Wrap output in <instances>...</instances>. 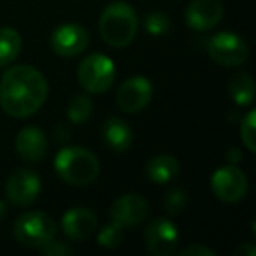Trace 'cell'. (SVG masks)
I'll use <instances>...</instances> for the list:
<instances>
[{"mask_svg": "<svg viewBox=\"0 0 256 256\" xmlns=\"http://www.w3.org/2000/svg\"><path fill=\"white\" fill-rule=\"evenodd\" d=\"M235 256H256V246L252 242H244L235 249Z\"/></svg>", "mask_w": 256, "mask_h": 256, "instance_id": "27", "label": "cell"}, {"mask_svg": "<svg viewBox=\"0 0 256 256\" xmlns=\"http://www.w3.org/2000/svg\"><path fill=\"white\" fill-rule=\"evenodd\" d=\"M6 214H8V206H6L4 200H0V221L4 220Z\"/></svg>", "mask_w": 256, "mask_h": 256, "instance_id": "29", "label": "cell"}, {"mask_svg": "<svg viewBox=\"0 0 256 256\" xmlns=\"http://www.w3.org/2000/svg\"><path fill=\"white\" fill-rule=\"evenodd\" d=\"M16 151L26 162H40L48 151L46 136L39 126H25L16 136Z\"/></svg>", "mask_w": 256, "mask_h": 256, "instance_id": "15", "label": "cell"}, {"mask_svg": "<svg viewBox=\"0 0 256 256\" xmlns=\"http://www.w3.org/2000/svg\"><path fill=\"white\" fill-rule=\"evenodd\" d=\"M116 68L109 56L93 53L81 62L78 68V79L88 93H104L112 86Z\"/></svg>", "mask_w": 256, "mask_h": 256, "instance_id": "5", "label": "cell"}, {"mask_svg": "<svg viewBox=\"0 0 256 256\" xmlns=\"http://www.w3.org/2000/svg\"><path fill=\"white\" fill-rule=\"evenodd\" d=\"M240 137L244 146L248 148L251 153L256 151V110L246 114L240 124Z\"/></svg>", "mask_w": 256, "mask_h": 256, "instance_id": "24", "label": "cell"}, {"mask_svg": "<svg viewBox=\"0 0 256 256\" xmlns=\"http://www.w3.org/2000/svg\"><path fill=\"white\" fill-rule=\"evenodd\" d=\"M144 26L151 36H165L170 30V18L160 11L150 12L144 20Z\"/></svg>", "mask_w": 256, "mask_h": 256, "instance_id": "23", "label": "cell"}, {"mask_svg": "<svg viewBox=\"0 0 256 256\" xmlns=\"http://www.w3.org/2000/svg\"><path fill=\"white\" fill-rule=\"evenodd\" d=\"M102 137L106 140L107 148L118 153L130 150L134 142V134L132 128L126 121L120 120V118H109L102 126Z\"/></svg>", "mask_w": 256, "mask_h": 256, "instance_id": "16", "label": "cell"}, {"mask_svg": "<svg viewBox=\"0 0 256 256\" xmlns=\"http://www.w3.org/2000/svg\"><path fill=\"white\" fill-rule=\"evenodd\" d=\"M179 164L170 154H156L146 164V176L156 184H167L179 176Z\"/></svg>", "mask_w": 256, "mask_h": 256, "instance_id": "17", "label": "cell"}, {"mask_svg": "<svg viewBox=\"0 0 256 256\" xmlns=\"http://www.w3.org/2000/svg\"><path fill=\"white\" fill-rule=\"evenodd\" d=\"M184 16L193 30L206 32L220 23L223 16V4L220 0H192Z\"/></svg>", "mask_w": 256, "mask_h": 256, "instance_id": "13", "label": "cell"}, {"mask_svg": "<svg viewBox=\"0 0 256 256\" xmlns=\"http://www.w3.org/2000/svg\"><path fill=\"white\" fill-rule=\"evenodd\" d=\"M150 214V204L142 195L137 193H126L114 200L110 206V221L121 224L123 228L137 226Z\"/></svg>", "mask_w": 256, "mask_h": 256, "instance_id": "11", "label": "cell"}, {"mask_svg": "<svg viewBox=\"0 0 256 256\" xmlns=\"http://www.w3.org/2000/svg\"><path fill=\"white\" fill-rule=\"evenodd\" d=\"M209 56L223 67H238L248 60V44L234 32H220L209 40Z\"/></svg>", "mask_w": 256, "mask_h": 256, "instance_id": "6", "label": "cell"}, {"mask_svg": "<svg viewBox=\"0 0 256 256\" xmlns=\"http://www.w3.org/2000/svg\"><path fill=\"white\" fill-rule=\"evenodd\" d=\"M56 235V223L50 214L42 210L25 212L14 223V237L26 248H42Z\"/></svg>", "mask_w": 256, "mask_h": 256, "instance_id": "4", "label": "cell"}, {"mask_svg": "<svg viewBox=\"0 0 256 256\" xmlns=\"http://www.w3.org/2000/svg\"><path fill=\"white\" fill-rule=\"evenodd\" d=\"M212 192L221 202L237 204L248 193V178L237 165H224L220 167L210 178Z\"/></svg>", "mask_w": 256, "mask_h": 256, "instance_id": "7", "label": "cell"}, {"mask_svg": "<svg viewBox=\"0 0 256 256\" xmlns=\"http://www.w3.org/2000/svg\"><path fill=\"white\" fill-rule=\"evenodd\" d=\"M39 249L44 256H67V254H70V248H68L65 242H58V240H54V238H51L50 242H46V244Z\"/></svg>", "mask_w": 256, "mask_h": 256, "instance_id": "25", "label": "cell"}, {"mask_svg": "<svg viewBox=\"0 0 256 256\" xmlns=\"http://www.w3.org/2000/svg\"><path fill=\"white\" fill-rule=\"evenodd\" d=\"M144 244L154 256H168L179 244V234L176 224L167 218L153 220L144 230Z\"/></svg>", "mask_w": 256, "mask_h": 256, "instance_id": "8", "label": "cell"}, {"mask_svg": "<svg viewBox=\"0 0 256 256\" xmlns=\"http://www.w3.org/2000/svg\"><path fill=\"white\" fill-rule=\"evenodd\" d=\"M46 98V78L30 65H16L0 79V106L12 118L32 116Z\"/></svg>", "mask_w": 256, "mask_h": 256, "instance_id": "1", "label": "cell"}, {"mask_svg": "<svg viewBox=\"0 0 256 256\" xmlns=\"http://www.w3.org/2000/svg\"><path fill=\"white\" fill-rule=\"evenodd\" d=\"M153 98V86L142 76L130 78L118 88L116 102L124 112H139Z\"/></svg>", "mask_w": 256, "mask_h": 256, "instance_id": "10", "label": "cell"}, {"mask_svg": "<svg viewBox=\"0 0 256 256\" xmlns=\"http://www.w3.org/2000/svg\"><path fill=\"white\" fill-rule=\"evenodd\" d=\"M22 51V37L14 28H0V67L12 64Z\"/></svg>", "mask_w": 256, "mask_h": 256, "instance_id": "19", "label": "cell"}, {"mask_svg": "<svg viewBox=\"0 0 256 256\" xmlns=\"http://www.w3.org/2000/svg\"><path fill=\"white\" fill-rule=\"evenodd\" d=\"M90 42V36L81 25L76 23H65L58 26L51 36V48L58 56L70 58L78 56L86 50Z\"/></svg>", "mask_w": 256, "mask_h": 256, "instance_id": "12", "label": "cell"}, {"mask_svg": "<svg viewBox=\"0 0 256 256\" xmlns=\"http://www.w3.org/2000/svg\"><path fill=\"white\" fill-rule=\"evenodd\" d=\"M181 256H216V252L212 249L206 248V246H200V244H192L188 248L181 249L179 251Z\"/></svg>", "mask_w": 256, "mask_h": 256, "instance_id": "26", "label": "cell"}, {"mask_svg": "<svg viewBox=\"0 0 256 256\" xmlns=\"http://www.w3.org/2000/svg\"><path fill=\"white\" fill-rule=\"evenodd\" d=\"M40 192V179L30 168H18L8 179L6 195L11 204L18 207H28L36 202Z\"/></svg>", "mask_w": 256, "mask_h": 256, "instance_id": "9", "label": "cell"}, {"mask_svg": "<svg viewBox=\"0 0 256 256\" xmlns=\"http://www.w3.org/2000/svg\"><path fill=\"white\" fill-rule=\"evenodd\" d=\"M123 237H124V228L121 226V224L110 221V223H107L106 226L98 232V238H96V240H98V244L102 246V248L114 249L123 242Z\"/></svg>", "mask_w": 256, "mask_h": 256, "instance_id": "22", "label": "cell"}, {"mask_svg": "<svg viewBox=\"0 0 256 256\" xmlns=\"http://www.w3.org/2000/svg\"><path fill=\"white\" fill-rule=\"evenodd\" d=\"M240 158L242 156H240V151H238V150H228L226 151V162L230 165H235L238 160H240Z\"/></svg>", "mask_w": 256, "mask_h": 256, "instance_id": "28", "label": "cell"}, {"mask_svg": "<svg viewBox=\"0 0 256 256\" xmlns=\"http://www.w3.org/2000/svg\"><path fill=\"white\" fill-rule=\"evenodd\" d=\"M228 93L238 106H249L254 98V82L248 72H237L228 81Z\"/></svg>", "mask_w": 256, "mask_h": 256, "instance_id": "18", "label": "cell"}, {"mask_svg": "<svg viewBox=\"0 0 256 256\" xmlns=\"http://www.w3.org/2000/svg\"><path fill=\"white\" fill-rule=\"evenodd\" d=\"M56 174L72 186H86L98 178L100 164L96 156L82 148H64L54 158Z\"/></svg>", "mask_w": 256, "mask_h": 256, "instance_id": "3", "label": "cell"}, {"mask_svg": "<svg viewBox=\"0 0 256 256\" xmlns=\"http://www.w3.org/2000/svg\"><path fill=\"white\" fill-rule=\"evenodd\" d=\"M139 28V18L126 2H112L104 9L98 22L102 39L112 48H124L132 42Z\"/></svg>", "mask_w": 256, "mask_h": 256, "instance_id": "2", "label": "cell"}, {"mask_svg": "<svg viewBox=\"0 0 256 256\" xmlns=\"http://www.w3.org/2000/svg\"><path fill=\"white\" fill-rule=\"evenodd\" d=\"M93 112V102L90 96L86 95H76L70 98L68 102V109H67V114H68V120L76 124H81L84 121L90 120Z\"/></svg>", "mask_w": 256, "mask_h": 256, "instance_id": "20", "label": "cell"}, {"mask_svg": "<svg viewBox=\"0 0 256 256\" xmlns=\"http://www.w3.org/2000/svg\"><path fill=\"white\" fill-rule=\"evenodd\" d=\"M188 206V193L182 188H172L164 196V209L170 216H179Z\"/></svg>", "mask_w": 256, "mask_h": 256, "instance_id": "21", "label": "cell"}, {"mask_svg": "<svg viewBox=\"0 0 256 256\" xmlns=\"http://www.w3.org/2000/svg\"><path fill=\"white\" fill-rule=\"evenodd\" d=\"M96 216L92 209L86 207H74L68 209L62 218V230L70 240H84L95 232Z\"/></svg>", "mask_w": 256, "mask_h": 256, "instance_id": "14", "label": "cell"}]
</instances>
